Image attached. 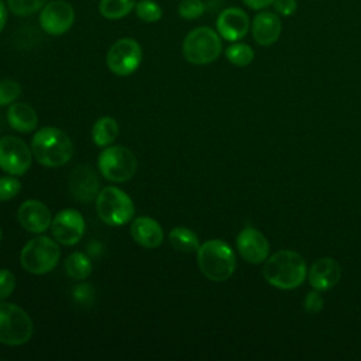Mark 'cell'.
<instances>
[{
  "instance_id": "obj_1",
  "label": "cell",
  "mask_w": 361,
  "mask_h": 361,
  "mask_svg": "<svg viewBox=\"0 0 361 361\" xmlns=\"http://www.w3.org/2000/svg\"><path fill=\"white\" fill-rule=\"evenodd\" d=\"M262 274L265 281L274 288L289 290L305 282L307 267L303 257L296 251L281 250L265 259Z\"/></svg>"
},
{
  "instance_id": "obj_2",
  "label": "cell",
  "mask_w": 361,
  "mask_h": 361,
  "mask_svg": "<svg viewBox=\"0 0 361 361\" xmlns=\"http://www.w3.org/2000/svg\"><path fill=\"white\" fill-rule=\"evenodd\" d=\"M31 151L41 165L58 168L72 158L73 144L62 130L56 127H44L34 134Z\"/></svg>"
},
{
  "instance_id": "obj_3",
  "label": "cell",
  "mask_w": 361,
  "mask_h": 361,
  "mask_svg": "<svg viewBox=\"0 0 361 361\" xmlns=\"http://www.w3.org/2000/svg\"><path fill=\"white\" fill-rule=\"evenodd\" d=\"M197 265L213 282L227 281L235 269V254L223 240H207L197 250Z\"/></svg>"
},
{
  "instance_id": "obj_4",
  "label": "cell",
  "mask_w": 361,
  "mask_h": 361,
  "mask_svg": "<svg viewBox=\"0 0 361 361\" xmlns=\"http://www.w3.org/2000/svg\"><path fill=\"white\" fill-rule=\"evenodd\" d=\"M59 257L61 248L58 241L48 235H39L34 237L23 247L20 262L30 274L44 275L56 267Z\"/></svg>"
},
{
  "instance_id": "obj_5",
  "label": "cell",
  "mask_w": 361,
  "mask_h": 361,
  "mask_svg": "<svg viewBox=\"0 0 361 361\" xmlns=\"http://www.w3.org/2000/svg\"><path fill=\"white\" fill-rule=\"evenodd\" d=\"M182 52L185 59L193 65L210 63L221 54L220 35L209 27H197L185 37Z\"/></svg>"
},
{
  "instance_id": "obj_6",
  "label": "cell",
  "mask_w": 361,
  "mask_h": 361,
  "mask_svg": "<svg viewBox=\"0 0 361 361\" xmlns=\"http://www.w3.org/2000/svg\"><path fill=\"white\" fill-rule=\"evenodd\" d=\"M96 210L103 223L109 226H123L134 216L131 197L116 186L102 189L96 197Z\"/></svg>"
},
{
  "instance_id": "obj_7",
  "label": "cell",
  "mask_w": 361,
  "mask_h": 361,
  "mask_svg": "<svg viewBox=\"0 0 361 361\" xmlns=\"http://www.w3.org/2000/svg\"><path fill=\"white\" fill-rule=\"evenodd\" d=\"M32 320L28 313L14 303H0V343L20 345L32 336Z\"/></svg>"
},
{
  "instance_id": "obj_8",
  "label": "cell",
  "mask_w": 361,
  "mask_h": 361,
  "mask_svg": "<svg viewBox=\"0 0 361 361\" xmlns=\"http://www.w3.org/2000/svg\"><path fill=\"white\" fill-rule=\"evenodd\" d=\"M100 173L111 182H127L137 171L135 155L123 145H113L104 148L97 159Z\"/></svg>"
},
{
  "instance_id": "obj_9",
  "label": "cell",
  "mask_w": 361,
  "mask_h": 361,
  "mask_svg": "<svg viewBox=\"0 0 361 361\" xmlns=\"http://www.w3.org/2000/svg\"><path fill=\"white\" fill-rule=\"evenodd\" d=\"M141 59V45L133 38H121L116 41L106 55L109 69L117 76H128L135 72Z\"/></svg>"
},
{
  "instance_id": "obj_10",
  "label": "cell",
  "mask_w": 361,
  "mask_h": 361,
  "mask_svg": "<svg viewBox=\"0 0 361 361\" xmlns=\"http://www.w3.org/2000/svg\"><path fill=\"white\" fill-rule=\"evenodd\" d=\"M31 152L28 145L18 137L6 135L0 138V168L13 176L24 175L31 166Z\"/></svg>"
},
{
  "instance_id": "obj_11",
  "label": "cell",
  "mask_w": 361,
  "mask_h": 361,
  "mask_svg": "<svg viewBox=\"0 0 361 361\" xmlns=\"http://www.w3.org/2000/svg\"><path fill=\"white\" fill-rule=\"evenodd\" d=\"M51 233L59 244L73 245L85 233V219L75 209H63L52 217Z\"/></svg>"
},
{
  "instance_id": "obj_12",
  "label": "cell",
  "mask_w": 361,
  "mask_h": 361,
  "mask_svg": "<svg viewBox=\"0 0 361 361\" xmlns=\"http://www.w3.org/2000/svg\"><path fill=\"white\" fill-rule=\"evenodd\" d=\"M75 21L73 7L65 0L47 3L39 13V25L49 35H61L69 31Z\"/></svg>"
},
{
  "instance_id": "obj_13",
  "label": "cell",
  "mask_w": 361,
  "mask_h": 361,
  "mask_svg": "<svg viewBox=\"0 0 361 361\" xmlns=\"http://www.w3.org/2000/svg\"><path fill=\"white\" fill-rule=\"evenodd\" d=\"M237 250L244 261L261 264L269 257V243L267 237L252 226H245L237 235Z\"/></svg>"
},
{
  "instance_id": "obj_14",
  "label": "cell",
  "mask_w": 361,
  "mask_h": 361,
  "mask_svg": "<svg viewBox=\"0 0 361 361\" xmlns=\"http://www.w3.org/2000/svg\"><path fill=\"white\" fill-rule=\"evenodd\" d=\"M216 28L221 38L234 42L247 35L250 30V18L244 10L228 7L219 14Z\"/></svg>"
},
{
  "instance_id": "obj_15",
  "label": "cell",
  "mask_w": 361,
  "mask_h": 361,
  "mask_svg": "<svg viewBox=\"0 0 361 361\" xmlns=\"http://www.w3.org/2000/svg\"><path fill=\"white\" fill-rule=\"evenodd\" d=\"M17 219L23 228L30 233H42L49 228L52 221L49 209L35 199H28L20 204Z\"/></svg>"
},
{
  "instance_id": "obj_16",
  "label": "cell",
  "mask_w": 361,
  "mask_h": 361,
  "mask_svg": "<svg viewBox=\"0 0 361 361\" xmlns=\"http://www.w3.org/2000/svg\"><path fill=\"white\" fill-rule=\"evenodd\" d=\"M341 276L340 264L330 257H323L314 261L307 269V281L313 289L320 292L329 290L336 286Z\"/></svg>"
},
{
  "instance_id": "obj_17",
  "label": "cell",
  "mask_w": 361,
  "mask_h": 361,
  "mask_svg": "<svg viewBox=\"0 0 361 361\" xmlns=\"http://www.w3.org/2000/svg\"><path fill=\"white\" fill-rule=\"evenodd\" d=\"M69 189L73 197L80 202H90L99 195V179L94 169L87 165H78L69 178Z\"/></svg>"
},
{
  "instance_id": "obj_18",
  "label": "cell",
  "mask_w": 361,
  "mask_h": 361,
  "mask_svg": "<svg viewBox=\"0 0 361 361\" xmlns=\"http://www.w3.org/2000/svg\"><path fill=\"white\" fill-rule=\"evenodd\" d=\"M251 32L254 41L261 47H269L279 39L282 32V21L276 13L261 11L251 24Z\"/></svg>"
},
{
  "instance_id": "obj_19",
  "label": "cell",
  "mask_w": 361,
  "mask_h": 361,
  "mask_svg": "<svg viewBox=\"0 0 361 361\" xmlns=\"http://www.w3.org/2000/svg\"><path fill=\"white\" fill-rule=\"evenodd\" d=\"M134 241L144 248H157L162 244L164 230L159 223L148 216L137 217L130 227Z\"/></svg>"
},
{
  "instance_id": "obj_20",
  "label": "cell",
  "mask_w": 361,
  "mask_h": 361,
  "mask_svg": "<svg viewBox=\"0 0 361 361\" xmlns=\"http://www.w3.org/2000/svg\"><path fill=\"white\" fill-rule=\"evenodd\" d=\"M10 127L18 133H28L37 127L38 117L35 110L25 103H13L7 110Z\"/></svg>"
},
{
  "instance_id": "obj_21",
  "label": "cell",
  "mask_w": 361,
  "mask_h": 361,
  "mask_svg": "<svg viewBox=\"0 0 361 361\" xmlns=\"http://www.w3.org/2000/svg\"><path fill=\"white\" fill-rule=\"evenodd\" d=\"M118 131V123L113 117L104 116L93 124L92 140L97 147H106L117 138Z\"/></svg>"
},
{
  "instance_id": "obj_22",
  "label": "cell",
  "mask_w": 361,
  "mask_h": 361,
  "mask_svg": "<svg viewBox=\"0 0 361 361\" xmlns=\"http://www.w3.org/2000/svg\"><path fill=\"white\" fill-rule=\"evenodd\" d=\"M169 243L171 245L180 252H197L200 243L197 234L186 227H175L169 231Z\"/></svg>"
},
{
  "instance_id": "obj_23",
  "label": "cell",
  "mask_w": 361,
  "mask_h": 361,
  "mask_svg": "<svg viewBox=\"0 0 361 361\" xmlns=\"http://www.w3.org/2000/svg\"><path fill=\"white\" fill-rule=\"evenodd\" d=\"M93 265L87 255L83 252H72L65 261V271L73 279H85L92 274Z\"/></svg>"
},
{
  "instance_id": "obj_24",
  "label": "cell",
  "mask_w": 361,
  "mask_h": 361,
  "mask_svg": "<svg viewBox=\"0 0 361 361\" xmlns=\"http://www.w3.org/2000/svg\"><path fill=\"white\" fill-rule=\"evenodd\" d=\"M135 3V0H100L99 11L107 20H118L130 14Z\"/></svg>"
},
{
  "instance_id": "obj_25",
  "label": "cell",
  "mask_w": 361,
  "mask_h": 361,
  "mask_svg": "<svg viewBox=\"0 0 361 361\" xmlns=\"http://www.w3.org/2000/svg\"><path fill=\"white\" fill-rule=\"evenodd\" d=\"M226 58L228 59L230 63L234 66H247L252 62L254 59V49L244 42H235L227 47L226 49Z\"/></svg>"
},
{
  "instance_id": "obj_26",
  "label": "cell",
  "mask_w": 361,
  "mask_h": 361,
  "mask_svg": "<svg viewBox=\"0 0 361 361\" xmlns=\"http://www.w3.org/2000/svg\"><path fill=\"white\" fill-rule=\"evenodd\" d=\"M134 10L137 17L145 23H155V21H159L162 17L161 6L154 0L137 1Z\"/></svg>"
},
{
  "instance_id": "obj_27",
  "label": "cell",
  "mask_w": 361,
  "mask_h": 361,
  "mask_svg": "<svg viewBox=\"0 0 361 361\" xmlns=\"http://www.w3.org/2000/svg\"><path fill=\"white\" fill-rule=\"evenodd\" d=\"M48 0H7V4L10 10L21 17L31 16L37 13L39 8H42Z\"/></svg>"
},
{
  "instance_id": "obj_28",
  "label": "cell",
  "mask_w": 361,
  "mask_h": 361,
  "mask_svg": "<svg viewBox=\"0 0 361 361\" xmlns=\"http://www.w3.org/2000/svg\"><path fill=\"white\" fill-rule=\"evenodd\" d=\"M21 93V86L16 80L1 79L0 80V106L13 103Z\"/></svg>"
},
{
  "instance_id": "obj_29",
  "label": "cell",
  "mask_w": 361,
  "mask_h": 361,
  "mask_svg": "<svg viewBox=\"0 0 361 361\" xmlns=\"http://www.w3.org/2000/svg\"><path fill=\"white\" fill-rule=\"evenodd\" d=\"M178 13L185 20H195L204 13V3L202 0H182Z\"/></svg>"
},
{
  "instance_id": "obj_30",
  "label": "cell",
  "mask_w": 361,
  "mask_h": 361,
  "mask_svg": "<svg viewBox=\"0 0 361 361\" xmlns=\"http://www.w3.org/2000/svg\"><path fill=\"white\" fill-rule=\"evenodd\" d=\"M20 189H21V183L13 175L0 178V200L1 202L10 200L14 196H17Z\"/></svg>"
},
{
  "instance_id": "obj_31",
  "label": "cell",
  "mask_w": 361,
  "mask_h": 361,
  "mask_svg": "<svg viewBox=\"0 0 361 361\" xmlns=\"http://www.w3.org/2000/svg\"><path fill=\"white\" fill-rule=\"evenodd\" d=\"M324 305V299L322 296V292L317 289H313L307 292V295L303 299V309L309 314H317Z\"/></svg>"
},
{
  "instance_id": "obj_32",
  "label": "cell",
  "mask_w": 361,
  "mask_h": 361,
  "mask_svg": "<svg viewBox=\"0 0 361 361\" xmlns=\"http://www.w3.org/2000/svg\"><path fill=\"white\" fill-rule=\"evenodd\" d=\"M16 288V276L11 271L1 268L0 269V300L7 299Z\"/></svg>"
},
{
  "instance_id": "obj_33",
  "label": "cell",
  "mask_w": 361,
  "mask_h": 361,
  "mask_svg": "<svg viewBox=\"0 0 361 361\" xmlns=\"http://www.w3.org/2000/svg\"><path fill=\"white\" fill-rule=\"evenodd\" d=\"M272 6L279 17H290L298 8L296 0H274Z\"/></svg>"
},
{
  "instance_id": "obj_34",
  "label": "cell",
  "mask_w": 361,
  "mask_h": 361,
  "mask_svg": "<svg viewBox=\"0 0 361 361\" xmlns=\"http://www.w3.org/2000/svg\"><path fill=\"white\" fill-rule=\"evenodd\" d=\"M245 6H248L252 10H262V8H267L269 7L274 0H243Z\"/></svg>"
},
{
  "instance_id": "obj_35",
  "label": "cell",
  "mask_w": 361,
  "mask_h": 361,
  "mask_svg": "<svg viewBox=\"0 0 361 361\" xmlns=\"http://www.w3.org/2000/svg\"><path fill=\"white\" fill-rule=\"evenodd\" d=\"M6 21H7L6 6H4V3L0 0V32L3 31V28H4V25H6Z\"/></svg>"
},
{
  "instance_id": "obj_36",
  "label": "cell",
  "mask_w": 361,
  "mask_h": 361,
  "mask_svg": "<svg viewBox=\"0 0 361 361\" xmlns=\"http://www.w3.org/2000/svg\"><path fill=\"white\" fill-rule=\"evenodd\" d=\"M0 240H1V230H0Z\"/></svg>"
}]
</instances>
